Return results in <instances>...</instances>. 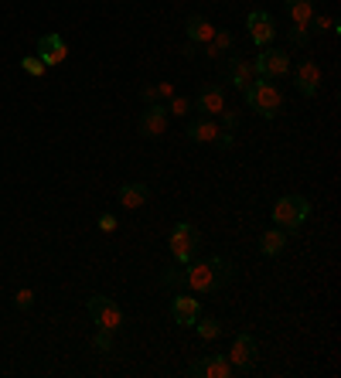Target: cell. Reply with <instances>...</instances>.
<instances>
[{
  "instance_id": "277c9868",
  "label": "cell",
  "mask_w": 341,
  "mask_h": 378,
  "mask_svg": "<svg viewBox=\"0 0 341 378\" xmlns=\"http://www.w3.org/2000/svg\"><path fill=\"white\" fill-rule=\"evenodd\" d=\"M171 255H174V262L178 266H188L191 259H195V252L202 246V232L191 225V222H178V225L171 228Z\"/></svg>"
},
{
  "instance_id": "1f68e13d",
  "label": "cell",
  "mask_w": 341,
  "mask_h": 378,
  "mask_svg": "<svg viewBox=\"0 0 341 378\" xmlns=\"http://www.w3.org/2000/svg\"><path fill=\"white\" fill-rule=\"evenodd\" d=\"M144 99H147V102H158V89H144Z\"/></svg>"
},
{
  "instance_id": "d4e9b609",
  "label": "cell",
  "mask_w": 341,
  "mask_h": 378,
  "mask_svg": "<svg viewBox=\"0 0 341 378\" xmlns=\"http://www.w3.org/2000/svg\"><path fill=\"white\" fill-rule=\"evenodd\" d=\"M290 45H293V48H304V45H307V38H311V34H307V27H300V24H293L290 27Z\"/></svg>"
},
{
  "instance_id": "4dcf8cb0",
  "label": "cell",
  "mask_w": 341,
  "mask_h": 378,
  "mask_svg": "<svg viewBox=\"0 0 341 378\" xmlns=\"http://www.w3.org/2000/svg\"><path fill=\"white\" fill-rule=\"evenodd\" d=\"M99 228H103V232H116V218H113V215H103V218H99Z\"/></svg>"
},
{
  "instance_id": "8fae6325",
  "label": "cell",
  "mask_w": 341,
  "mask_h": 378,
  "mask_svg": "<svg viewBox=\"0 0 341 378\" xmlns=\"http://www.w3.org/2000/svg\"><path fill=\"white\" fill-rule=\"evenodd\" d=\"M167 106H160V102H151L144 113H140V123H137V130H140V136H160L164 130H167Z\"/></svg>"
},
{
  "instance_id": "6da1fadb",
  "label": "cell",
  "mask_w": 341,
  "mask_h": 378,
  "mask_svg": "<svg viewBox=\"0 0 341 378\" xmlns=\"http://www.w3.org/2000/svg\"><path fill=\"white\" fill-rule=\"evenodd\" d=\"M236 276V266L222 255H209V259H191L184 266V276H181V286H188L191 293H215L222 286H229Z\"/></svg>"
},
{
  "instance_id": "3957f363",
  "label": "cell",
  "mask_w": 341,
  "mask_h": 378,
  "mask_svg": "<svg viewBox=\"0 0 341 378\" xmlns=\"http://www.w3.org/2000/svg\"><path fill=\"white\" fill-rule=\"evenodd\" d=\"M307 218H311V202L304 195H284L280 202L273 204V222L284 232H297Z\"/></svg>"
},
{
  "instance_id": "ba28073f",
  "label": "cell",
  "mask_w": 341,
  "mask_h": 378,
  "mask_svg": "<svg viewBox=\"0 0 341 378\" xmlns=\"http://www.w3.org/2000/svg\"><path fill=\"white\" fill-rule=\"evenodd\" d=\"M246 27H249V38H253L256 48H270L273 38H277V21H273L266 10H253L249 21H246Z\"/></svg>"
},
{
  "instance_id": "7402d4cb",
  "label": "cell",
  "mask_w": 341,
  "mask_h": 378,
  "mask_svg": "<svg viewBox=\"0 0 341 378\" xmlns=\"http://www.w3.org/2000/svg\"><path fill=\"white\" fill-rule=\"evenodd\" d=\"M191 328H198V337H205V341H215V337H222V324H218L215 317H202V314H198V321H195Z\"/></svg>"
},
{
  "instance_id": "7a4b0ae2",
  "label": "cell",
  "mask_w": 341,
  "mask_h": 378,
  "mask_svg": "<svg viewBox=\"0 0 341 378\" xmlns=\"http://www.w3.org/2000/svg\"><path fill=\"white\" fill-rule=\"evenodd\" d=\"M242 96H246V106H249V109H256L263 120H273V116L280 113V106H284L280 89H277L270 78H253V85H249Z\"/></svg>"
},
{
  "instance_id": "83f0119b",
  "label": "cell",
  "mask_w": 341,
  "mask_h": 378,
  "mask_svg": "<svg viewBox=\"0 0 341 378\" xmlns=\"http://www.w3.org/2000/svg\"><path fill=\"white\" fill-rule=\"evenodd\" d=\"M14 303H18L21 310H27V307H34V290H18V297H14Z\"/></svg>"
},
{
  "instance_id": "8992f818",
  "label": "cell",
  "mask_w": 341,
  "mask_h": 378,
  "mask_svg": "<svg viewBox=\"0 0 341 378\" xmlns=\"http://www.w3.org/2000/svg\"><path fill=\"white\" fill-rule=\"evenodd\" d=\"M89 317L96 321V328L99 330H109V334H116V330L123 328V310H120V303L109 300V297H89Z\"/></svg>"
},
{
  "instance_id": "5bb4252c",
  "label": "cell",
  "mask_w": 341,
  "mask_h": 378,
  "mask_svg": "<svg viewBox=\"0 0 341 378\" xmlns=\"http://www.w3.org/2000/svg\"><path fill=\"white\" fill-rule=\"evenodd\" d=\"M195 109H198L202 116H218V113L225 109V92H222L218 85H205V89L198 92V99H195Z\"/></svg>"
},
{
  "instance_id": "f1b7e54d",
  "label": "cell",
  "mask_w": 341,
  "mask_h": 378,
  "mask_svg": "<svg viewBox=\"0 0 341 378\" xmlns=\"http://www.w3.org/2000/svg\"><path fill=\"white\" fill-rule=\"evenodd\" d=\"M218 116H222V126H225V130H236V126H239V113H236V109H222Z\"/></svg>"
},
{
  "instance_id": "4316f807",
  "label": "cell",
  "mask_w": 341,
  "mask_h": 378,
  "mask_svg": "<svg viewBox=\"0 0 341 378\" xmlns=\"http://www.w3.org/2000/svg\"><path fill=\"white\" fill-rule=\"evenodd\" d=\"M92 344H96V348H99L103 354H109V351H113V334H109V330H99Z\"/></svg>"
},
{
  "instance_id": "603a6c76",
  "label": "cell",
  "mask_w": 341,
  "mask_h": 378,
  "mask_svg": "<svg viewBox=\"0 0 341 378\" xmlns=\"http://www.w3.org/2000/svg\"><path fill=\"white\" fill-rule=\"evenodd\" d=\"M21 69H25L27 76H41V72H45V62H41L38 55H25V58H21Z\"/></svg>"
},
{
  "instance_id": "52a82bcc",
  "label": "cell",
  "mask_w": 341,
  "mask_h": 378,
  "mask_svg": "<svg viewBox=\"0 0 341 378\" xmlns=\"http://www.w3.org/2000/svg\"><path fill=\"white\" fill-rule=\"evenodd\" d=\"M256 358H260V341H256L253 334H239L236 341H232V348H229V365H232V372H249V368L256 365Z\"/></svg>"
},
{
  "instance_id": "ffe728a7",
  "label": "cell",
  "mask_w": 341,
  "mask_h": 378,
  "mask_svg": "<svg viewBox=\"0 0 341 378\" xmlns=\"http://www.w3.org/2000/svg\"><path fill=\"white\" fill-rule=\"evenodd\" d=\"M232 45H236V41H232V34H229V31H222V27H215L211 41L205 45V55H209V58H222V55H229V51H232Z\"/></svg>"
},
{
  "instance_id": "4fadbf2b",
  "label": "cell",
  "mask_w": 341,
  "mask_h": 378,
  "mask_svg": "<svg viewBox=\"0 0 341 378\" xmlns=\"http://www.w3.org/2000/svg\"><path fill=\"white\" fill-rule=\"evenodd\" d=\"M198 314H202V307H198V300H195L191 293H178V297L171 300V317H174V324H181V328H191V324L198 321Z\"/></svg>"
},
{
  "instance_id": "30bf717a",
  "label": "cell",
  "mask_w": 341,
  "mask_h": 378,
  "mask_svg": "<svg viewBox=\"0 0 341 378\" xmlns=\"http://www.w3.org/2000/svg\"><path fill=\"white\" fill-rule=\"evenodd\" d=\"M188 375L191 378H229V375H236V372H232V365H229L225 354H209V358L195 361L188 368Z\"/></svg>"
},
{
  "instance_id": "f546056e",
  "label": "cell",
  "mask_w": 341,
  "mask_h": 378,
  "mask_svg": "<svg viewBox=\"0 0 341 378\" xmlns=\"http://www.w3.org/2000/svg\"><path fill=\"white\" fill-rule=\"evenodd\" d=\"M160 96H164V99H171V96H174V85H171V82H160L158 85V99Z\"/></svg>"
},
{
  "instance_id": "cb8c5ba5",
  "label": "cell",
  "mask_w": 341,
  "mask_h": 378,
  "mask_svg": "<svg viewBox=\"0 0 341 378\" xmlns=\"http://www.w3.org/2000/svg\"><path fill=\"white\" fill-rule=\"evenodd\" d=\"M184 113H191V99H184V96H171L167 116H184Z\"/></svg>"
},
{
  "instance_id": "ac0fdd59",
  "label": "cell",
  "mask_w": 341,
  "mask_h": 378,
  "mask_svg": "<svg viewBox=\"0 0 341 378\" xmlns=\"http://www.w3.org/2000/svg\"><path fill=\"white\" fill-rule=\"evenodd\" d=\"M287 235L284 228H270V232H263L260 235V252L263 255H280V252L287 249Z\"/></svg>"
},
{
  "instance_id": "2e32d148",
  "label": "cell",
  "mask_w": 341,
  "mask_h": 378,
  "mask_svg": "<svg viewBox=\"0 0 341 378\" xmlns=\"http://www.w3.org/2000/svg\"><path fill=\"white\" fill-rule=\"evenodd\" d=\"M184 31H188V41H191V45H209L211 34H215L211 21L202 18V14H191V18L184 21Z\"/></svg>"
},
{
  "instance_id": "9a60e30c",
  "label": "cell",
  "mask_w": 341,
  "mask_h": 378,
  "mask_svg": "<svg viewBox=\"0 0 341 378\" xmlns=\"http://www.w3.org/2000/svg\"><path fill=\"white\" fill-rule=\"evenodd\" d=\"M225 78L236 85L239 92H246V89L253 85L256 72H253V65H249V62H242L239 55H232V58H229V65H225Z\"/></svg>"
},
{
  "instance_id": "d6986e66",
  "label": "cell",
  "mask_w": 341,
  "mask_h": 378,
  "mask_svg": "<svg viewBox=\"0 0 341 378\" xmlns=\"http://www.w3.org/2000/svg\"><path fill=\"white\" fill-rule=\"evenodd\" d=\"M151 202V188L147 184H123L120 188V204L123 208H140Z\"/></svg>"
},
{
  "instance_id": "e0dca14e",
  "label": "cell",
  "mask_w": 341,
  "mask_h": 378,
  "mask_svg": "<svg viewBox=\"0 0 341 378\" xmlns=\"http://www.w3.org/2000/svg\"><path fill=\"white\" fill-rule=\"evenodd\" d=\"M188 136L195 140V144H215V136H218V126L211 116H202V120H195V123H188Z\"/></svg>"
},
{
  "instance_id": "7c38bea8",
  "label": "cell",
  "mask_w": 341,
  "mask_h": 378,
  "mask_svg": "<svg viewBox=\"0 0 341 378\" xmlns=\"http://www.w3.org/2000/svg\"><path fill=\"white\" fill-rule=\"evenodd\" d=\"M41 62H45V69L48 65H62L65 62V55H69V45H65V38L62 34H41L38 38V51H34Z\"/></svg>"
},
{
  "instance_id": "44dd1931",
  "label": "cell",
  "mask_w": 341,
  "mask_h": 378,
  "mask_svg": "<svg viewBox=\"0 0 341 378\" xmlns=\"http://www.w3.org/2000/svg\"><path fill=\"white\" fill-rule=\"evenodd\" d=\"M287 14L293 24L307 27V21L314 18V0H287Z\"/></svg>"
},
{
  "instance_id": "9c48e42d",
  "label": "cell",
  "mask_w": 341,
  "mask_h": 378,
  "mask_svg": "<svg viewBox=\"0 0 341 378\" xmlns=\"http://www.w3.org/2000/svg\"><path fill=\"white\" fill-rule=\"evenodd\" d=\"M293 85H297V92L307 96V99L321 89V69H317L314 58H300V62H297V69H293Z\"/></svg>"
},
{
  "instance_id": "5b68a950",
  "label": "cell",
  "mask_w": 341,
  "mask_h": 378,
  "mask_svg": "<svg viewBox=\"0 0 341 378\" xmlns=\"http://www.w3.org/2000/svg\"><path fill=\"white\" fill-rule=\"evenodd\" d=\"M253 72H256V78H270V82L287 78L290 76V55L284 48H273V45H270V48H260Z\"/></svg>"
},
{
  "instance_id": "484cf974",
  "label": "cell",
  "mask_w": 341,
  "mask_h": 378,
  "mask_svg": "<svg viewBox=\"0 0 341 378\" xmlns=\"http://www.w3.org/2000/svg\"><path fill=\"white\" fill-rule=\"evenodd\" d=\"M307 27H311L314 34H324V31H331V18H321V14H314V18L307 21Z\"/></svg>"
}]
</instances>
